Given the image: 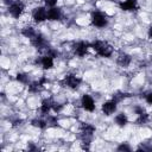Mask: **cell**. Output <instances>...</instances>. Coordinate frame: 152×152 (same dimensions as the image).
<instances>
[{
	"label": "cell",
	"instance_id": "obj_10",
	"mask_svg": "<svg viewBox=\"0 0 152 152\" xmlns=\"http://www.w3.org/2000/svg\"><path fill=\"white\" fill-rule=\"evenodd\" d=\"M61 18V10L56 7H51L48 11V19L49 20H58Z\"/></svg>",
	"mask_w": 152,
	"mask_h": 152
},
{
	"label": "cell",
	"instance_id": "obj_18",
	"mask_svg": "<svg viewBox=\"0 0 152 152\" xmlns=\"http://www.w3.org/2000/svg\"><path fill=\"white\" fill-rule=\"evenodd\" d=\"M33 125L37 126V127H40V128H43V127L46 126V124H45L44 121H42V120H34V121H33Z\"/></svg>",
	"mask_w": 152,
	"mask_h": 152
},
{
	"label": "cell",
	"instance_id": "obj_24",
	"mask_svg": "<svg viewBox=\"0 0 152 152\" xmlns=\"http://www.w3.org/2000/svg\"><path fill=\"white\" fill-rule=\"evenodd\" d=\"M150 36H152V27H151V30H150Z\"/></svg>",
	"mask_w": 152,
	"mask_h": 152
},
{
	"label": "cell",
	"instance_id": "obj_21",
	"mask_svg": "<svg viewBox=\"0 0 152 152\" xmlns=\"http://www.w3.org/2000/svg\"><path fill=\"white\" fill-rule=\"evenodd\" d=\"M146 102L150 103V104H152V93H150V94L146 95Z\"/></svg>",
	"mask_w": 152,
	"mask_h": 152
},
{
	"label": "cell",
	"instance_id": "obj_16",
	"mask_svg": "<svg viewBox=\"0 0 152 152\" xmlns=\"http://www.w3.org/2000/svg\"><path fill=\"white\" fill-rule=\"evenodd\" d=\"M23 34L28 38H32V37H34V31L32 30V27H26L23 30Z\"/></svg>",
	"mask_w": 152,
	"mask_h": 152
},
{
	"label": "cell",
	"instance_id": "obj_9",
	"mask_svg": "<svg viewBox=\"0 0 152 152\" xmlns=\"http://www.w3.org/2000/svg\"><path fill=\"white\" fill-rule=\"evenodd\" d=\"M120 7L124 11H133L138 7V2L137 0H125L124 2H121Z\"/></svg>",
	"mask_w": 152,
	"mask_h": 152
},
{
	"label": "cell",
	"instance_id": "obj_6",
	"mask_svg": "<svg viewBox=\"0 0 152 152\" xmlns=\"http://www.w3.org/2000/svg\"><path fill=\"white\" fill-rule=\"evenodd\" d=\"M116 109V100H112V101H107L102 104V112L107 115H110L112 113H114Z\"/></svg>",
	"mask_w": 152,
	"mask_h": 152
},
{
	"label": "cell",
	"instance_id": "obj_11",
	"mask_svg": "<svg viewBox=\"0 0 152 152\" xmlns=\"http://www.w3.org/2000/svg\"><path fill=\"white\" fill-rule=\"evenodd\" d=\"M40 63H42V65H43V68L45 70L46 69H51L53 66V57H51L50 55H46V56H44L42 58Z\"/></svg>",
	"mask_w": 152,
	"mask_h": 152
},
{
	"label": "cell",
	"instance_id": "obj_20",
	"mask_svg": "<svg viewBox=\"0 0 152 152\" xmlns=\"http://www.w3.org/2000/svg\"><path fill=\"white\" fill-rule=\"evenodd\" d=\"M57 1L58 0H45V4L48 6H50V7H55V5L57 4Z\"/></svg>",
	"mask_w": 152,
	"mask_h": 152
},
{
	"label": "cell",
	"instance_id": "obj_5",
	"mask_svg": "<svg viewBox=\"0 0 152 152\" xmlns=\"http://www.w3.org/2000/svg\"><path fill=\"white\" fill-rule=\"evenodd\" d=\"M33 19L37 21V23H40V21H44L45 19H48V11L44 8V7H39L34 11L33 13Z\"/></svg>",
	"mask_w": 152,
	"mask_h": 152
},
{
	"label": "cell",
	"instance_id": "obj_13",
	"mask_svg": "<svg viewBox=\"0 0 152 152\" xmlns=\"http://www.w3.org/2000/svg\"><path fill=\"white\" fill-rule=\"evenodd\" d=\"M129 62H131V57H129L128 55H121V56L118 58V63H119L120 65H122V66L128 65Z\"/></svg>",
	"mask_w": 152,
	"mask_h": 152
},
{
	"label": "cell",
	"instance_id": "obj_12",
	"mask_svg": "<svg viewBox=\"0 0 152 152\" xmlns=\"http://www.w3.org/2000/svg\"><path fill=\"white\" fill-rule=\"evenodd\" d=\"M115 122H116L119 126H125V125L127 124V116H126L125 114L120 113V114H118V115L115 116Z\"/></svg>",
	"mask_w": 152,
	"mask_h": 152
},
{
	"label": "cell",
	"instance_id": "obj_3",
	"mask_svg": "<svg viewBox=\"0 0 152 152\" xmlns=\"http://www.w3.org/2000/svg\"><path fill=\"white\" fill-rule=\"evenodd\" d=\"M8 11H10V13H11L12 17L19 18L20 14H21L23 11H24V4H23L21 1H13V2L10 5Z\"/></svg>",
	"mask_w": 152,
	"mask_h": 152
},
{
	"label": "cell",
	"instance_id": "obj_19",
	"mask_svg": "<svg viewBox=\"0 0 152 152\" xmlns=\"http://www.w3.org/2000/svg\"><path fill=\"white\" fill-rule=\"evenodd\" d=\"M93 132H94V127H91V126H86L83 129V133H86V134H91Z\"/></svg>",
	"mask_w": 152,
	"mask_h": 152
},
{
	"label": "cell",
	"instance_id": "obj_17",
	"mask_svg": "<svg viewBox=\"0 0 152 152\" xmlns=\"http://www.w3.org/2000/svg\"><path fill=\"white\" fill-rule=\"evenodd\" d=\"M147 119H148V116H147V114L146 113H142V114H140L139 115V119H138V122L139 124H144V122H146L147 121Z\"/></svg>",
	"mask_w": 152,
	"mask_h": 152
},
{
	"label": "cell",
	"instance_id": "obj_15",
	"mask_svg": "<svg viewBox=\"0 0 152 152\" xmlns=\"http://www.w3.org/2000/svg\"><path fill=\"white\" fill-rule=\"evenodd\" d=\"M32 43H33V45L34 46H37V48H42L43 45H44V39L42 38V37H32Z\"/></svg>",
	"mask_w": 152,
	"mask_h": 152
},
{
	"label": "cell",
	"instance_id": "obj_4",
	"mask_svg": "<svg viewBox=\"0 0 152 152\" xmlns=\"http://www.w3.org/2000/svg\"><path fill=\"white\" fill-rule=\"evenodd\" d=\"M81 102H82V107H83L86 110L93 112V110L95 109V102H94V100H93L91 96H89V95H83Z\"/></svg>",
	"mask_w": 152,
	"mask_h": 152
},
{
	"label": "cell",
	"instance_id": "obj_14",
	"mask_svg": "<svg viewBox=\"0 0 152 152\" xmlns=\"http://www.w3.org/2000/svg\"><path fill=\"white\" fill-rule=\"evenodd\" d=\"M53 107V103L51 102V101H49V100H45V101H43V103H42V107H40V110L43 112V113H48V112H50V109Z\"/></svg>",
	"mask_w": 152,
	"mask_h": 152
},
{
	"label": "cell",
	"instance_id": "obj_1",
	"mask_svg": "<svg viewBox=\"0 0 152 152\" xmlns=\"http://www.w3.org/2000/svg\"><path fill=\"white\" fill-rule=\"evenodd\" d=\"M91 46H93V49H94L100 56H102V57H109V56L112 55V52H113L112 46H110L108 43L102 42V40H96V42H94V43L91 44Z\"/></svg>",
	"mask_w": 152,
	"mask_h": 152
},
{
	"label": "cell",
	"instance_id": "obj_7",
	"mask_svg": "<svg viewBox=\"0 0 152 152\" xmlns=\"http://www.w3.org/2000/svg\"><path fill=\"white\" fill-rule=\"evenodd\" d=\"M80 82H81V80L78 77L74 76V75H69V76H66L64 78V83L68 87H70V88H77L78 84H80Z\"/></svg>",
	"mask_w": 152,
	"mask_h": 152
},
{
	"label": "cell",
	"instance_id": "obj_22",
	"mask_svg": "<svg viewBox=\"0 0 152 152\" xmlns=\"http://www.w3.org/2000/svg\"><path fill=\"white\" fill-rule=\"evenodd\" d=\"M17 80H18V81H21V82H25V81H26L25 75H21V74H19V75L17 76Z\"/></svg>",
	"mask_w": 152,
	"mask_h": 152
},
{
	"label": "cell",
	"instance_id": "obj_2",
	"mask_svg": "<svg viewBox=\"0 0 152 152\" xmlns=\"http://www.w3.org/2000/svg\"><path fill=\"white\" fill-rule=\"evenodd\" d=\"M91 23L94 26L96 27H104L107 25V18L103 13L101 12H94L93 13V17H91Z\"/></svg>",
	"mask_w": 152,
	"mask_h": 152
},
{
	"label": "cell",
	"instance_id": "obj_8",
	"mask_svg": "<svg viewBox=\"0 0 152 152\" xmlns=\"http://www.w3.org/2000/svg\"><path fill=\"white\" fill-rule=\"evenodd\" d=\"M88 48L89 45L84 42H78L76 45H75V53L78 55V56H84L88 51Z\"/></svg>",
	"mask_w": 152,
	"mask_h": 152
},
{
	"label": "cell",
	"instance_id": "obj_23",
	"mask_svg": "<svg viewBox=\"0 0 152 152\" xmlns=\"http://www.w3.org/2000/svg\"><path fill=\"white\" fill-rule=\"evenodd\" d=\"M119 150H126V151H129V147L126 146V145H121V146L119 147Z\"/></svg>",
	"mask_w": 152,
	"mask_h": 152
}]
</instances>
